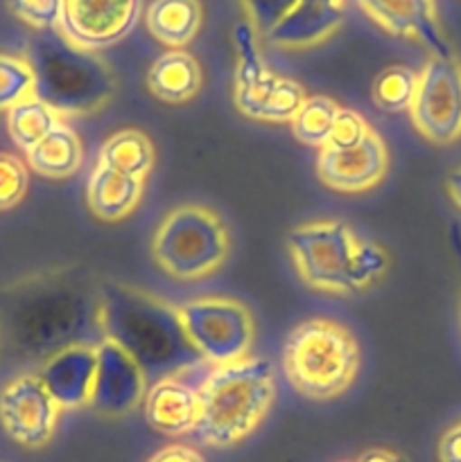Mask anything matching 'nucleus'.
<instances>
[{
  "instance_id": "6",
  "label": "nucleus",
  "mask_w": 461,
  "mask_h": 462,
  "mask_svg": "<svg viewBox=\"0 0 461 462\" xmlns=\"http://www.w3.org/2000/svg\"><path fill=\"white\" fill-rule=\"evenodd\" d=\"M283 368L294 391L306 400H334L355 382L360 346L346 325L307 319L285 337Z\"/></svg>"
},
{
  "instance_id": "24",
  "label": "nucleus",
  "mask_w": 461,
  "mask_h": 462,
  "mask_svg": "<svg viewBox=\"0 0 461 462\" xmlns=\"http://www.w3.org/2000/svg\"><path fill=\"white\" fill-rule=\"evenodd\" d=\"M59 122H61V117H59L43 99L36 97V95L34 97L23 99V102H18L16 106H12L7 111L9 138H12L14 144L21 147L23 152H27V149H32L34 144H39Z\"/></svg>"
},
{
  "instance_id": "29",
  "label": "nucleus",
  "mask_w": 461,
  "mask_h": 462,
  "mask_svg": "<svg viewBox=\"0 0 461 462\" xmlns=\"http://www.w3.org/2000/svg\"><path fill=\"white\" fill-rule=\"evenodd\" d=\"M30 185L27 165L14 153H0V210L18 206Z\"/></svg>"
},
{
  "instance_id": "17",
  "label": "nucleus",
  "mask_w": 461,
  "mask_h": 462,
  "mask_svg": "<svg viewBox=\"0 0 461 462\" xmlns=\"http://www.w3.org/2000/svg\"><path fill=\"white\" fill-rule=\"evenodd\" d=\"M346 7L298 0L296 7L265 36V43L278 50H307L328 41L339 30Z\"/></svg>"
},
{
  "instance_id": "5",
  "label": "nucleus",
  "mask_w": 461,
  "mask_h": 462,
  "mask_svg": "<svg viewBox=\"0 0 461 462\" xmlns=\"http://www.w3.org/2000/svg\"><path fill=\"white\" fill-rule=\"evenodd\" d=\"M34 95L43 99L61 120L102 111L116 95V75L98 57L72 45L59 30H48L32 43Z\"/></svg>"
},
{
  "instance_id": "30",
  "label": "nucleus",
  "mask_w": 461,
  "mask_h": 462,
  "mask_svg": "<svg viewBox=\"0 0 461 462\" xmlns=\"http://www.w3.org/2000/svg\"><path fill=\"white\" fill-rule=\"evenodd\" d=\"M61 7L63 0H9V9L23 23L41 32L57 30Z\"/></svg>"
},
{
  "instance_id": "12",
  "label": "nucleus",
  "mask_w": 461,
  "mask_h": 462,
  "mask_svg": "<svg viewBox=\"0 0 461 462\" xmlns=\"http://www.w3.org/2000/svg\"><path fill=\"white\" fill-rule=\"evenodd\" d=\"M387 170L389 149L382 135L375 131L346 149L325 144L316 158V176L321 183L342 194H360L378 188Z\"/></svg>"
},
{
  "instance_id": "23",
  "label": "nucleus",
  "mask_w": 461,
  "mask_h": 462,
  "mask_svg": "<svg viewBox=\"0 0 461 462\" xmlns=\"http://www.w3.org/2000/svg\"><path fill=\"white\" fill-rule=\"evenodd\" d=\"M98 162L127 176L145 180L156 165V149H154L149 135H145L143 131L122 129L104 140Z\"/></svg>"
},
{
  "instance_id": "20",
  "label": "nucleus",
  "mask_w": 461,
  "mask_h": 462,
  "mask_svg": "<svg viewBox=\"0 0 461 462\" xmlns=\"http://www.w3.org/2000/svg\"><path fill=\"white\" fill-rule=\"evenodd\" d=\"M145 81L158 102L185 104L202 90V66L185 50H167L149 66Z\"/></svg>"
},
{
  "instance_id": "27",
  "label": "nucleus",
  "mask_w": 461,
  "mask_h": 462,
  "mask_svg": "<svg viewBox=\"0 0 461 462\" xmlns=\"http://www.w3.org/2000/svg\"><path fill=\"white\" fill-rule=\"evenodd\" d=\"M416 84H419V72L407 66H389L375 77L371 97H373L375 106H380L382 111H409Z\"/></svg>"
},
{
  "instance_id": "31",
  "label": "nucleus",
  "mask_w": 461,
  "mask_h": 462,
  "mask_svg": "<svg viewBox=\"0 0 461 462\" xmlns=\"http://www.w3.org/2000/svg\"><path fill=\"white\" fill-rule=\"evenodd\" d=\"M244 12H247L249 23L260 36V41L292 12L298 0H242Z\"/></svg>"
},
{
  "instance_id": "19",
  "label": "nucleus",
  "mask_w": 461,
  "mask_h": 462,
  "mask_svg": "<svg viewBox=\"0 0 461 462\" xmlns=\"http://www.w3.org/2000/svg\"><path fill=\"white\" fill-rule=\"evenodd\" d=\"M145 194V180L127 176L107 165H95L86 185V203L102 221H122L138 208Z\"/></svg>"
},
{
  "instance_id": "10",
  "label": "nucleus",
  "mask_w": 461,
  "mask_h": 462,
  "mask_svg": "<svg viewBox=\"0 0 461 462\" xmlns=\"http://www.w3.org/2000/svg\"><path fill=\"white\" fill-rule=\"evenodd\" d=\"M61 406L36 373H21L0 391V424L25 449H41L57 431Z\"/></svg>"
},
{
  "instance_id": "4",
  "label": "nucleus",
  "mask_w": 461,
  "mask_h": 462,
  "mask_svg": "<svg viewBox=\"0 0 461 462\" xmlns=\"http://www.w3.org/2000/svg\"><path fill=\"white\" fill-rule=\"evenodd\" d=\"M296 273L310 289L333 296H355L373 287L389 269L378 244L364 242L337 219L301 224L287 235Z\"/></svg>"
},
{
  "instance_id": "13",
  "label": "nucleus",
  "mask_w": 461,
  "mask_h": 462,
  "mask_svg": "<svg viewBox=\"0 0 461 462\" xmlns=\"http://www.w3.org/2000/svg\"><path fill=\"white\" fill-rule=\"evenodd\" d=\"M147 395V374L138 361L113 338L98 343V377H95L93 404L98 413L120 418L138 409Z\"/></svg>"
},
{
  "instance_id": "35",
  "label": "nucleus",
  "mask_w": 461,
  "mask_h": 462,
  "mask_svg": "<svg viewBox=\"0 0 461 462\" xmlns=\"http://www.w3.org/2000/svg\"><path fill=\"white\" fill-rule=\"evenodd\" d=\"M357 462H407L400 454L391 449H384V447H375V449H366L364 454L357 458Z\"/></svg>"
},
{
  "instance_id": "3",
  "label": "nucleus",
  "mask_w": 461,
  "mask_h": 462,
  "mask_svg": "<svg viewBox=\"0 0 461 462\" xmlns=\"http://www.w3.org/2000/svg\"><path fill=\"white\" fill-rule=\"evenodd\" d=\"M199 442L229 449L251 436L276 400V368L265 356L217 365L197 386Z\"/></svg>"
},
{
  "instance_id": "36",
  "label": "nucleus",
  "mask_w": 461,
  "mask_h": 462,
  "mask_svg": "<svg viewBox=\"0 0 461 462\" xmlns=\"http://www.w3.org/2000/svg\"><path fill=\"white\" fill-rule=\"evenodd\" d=\"M446 188H447V194H450L452 203L461 210V167H456L455 171H450V176H447L446 180Z\"/></svg>"
},
{
  "instance_id": "32",
  "label": "nucleus",
  "mask_w": 461,
  "mask_h": 462,
  "mask_svg": "<svg viewBox=\"0 0 461 462\" xmlns=\"http://www.w3.org/2000/svg\"><path fill=\"white\" fill-rule=\"evenodd\" d=\"M371 131L373 129H371V125L360 116V113L342 106L333 129H330L328 147H337V149L353 147V144H357L360 140H364Z\"/></svg>"
},
{
  "instance_id": "11",
  "label": "nucleus",
  "mask_w": 461,
  "mask_h": 462,
  "mask_svg": "<svg viewBox=\"0 0 461 462\" xmlns=\"http://www.w3.org/2000/svg\"><path fill=\"white\" fill-rule=\"evenodd\" d=\"M143 0H63L57 30L72 45L99 52L134 32Z\"/></svg>"
},
{
  "instance_id": "14",
  "label": "nucleus",
  "mask_w": 461,
  "mask_h": 462,
  "mask_svg": "<svg viewBox=\"0 0 461 462\" xmlns=\"http://www.w3.org/2000/svg\"><path fill=\"white\" fill-rule=\"evenodd\" d=\"M357 5L389 34L419 41L432 57L452 54L438 23L437 0H357Z\"/></svg>"
},
{
  "instance_id": "9",
  "label": "nucleus",
  "mask_w": 461,
  "mask_h": 462,
  "mask_svg": "<svg viewBox=\"0 0 461 462\" xmlns=\"http://www.w3.org/2000/svg\"><path fill=\"white\" fill-rule=\"evenodd\" d=\"M414 129L432 144L461 140V59L429 57L419 72L414 102L409 106Z\"/></svg>"
},
{
  "instance_id": "1",
  "label": "nucleus",
  "mask_w": 461,
  "mask_h": 462,
  "mask_svg": "<svg viewBox=\"0 0 461 462\" xmlns=\"http://www.w3.org/2000/svg\"><path fill=\"white\" fill-rule=\"evenodd\" d=\"M5 338L27 361L43 364L75 343L98 346L104 338L99 320V287L68 269L36 275L14 289L7 302Z\"/></svg>"
},
{
  "instance_id": "25",
  "label": "nucleus",
  "mask_w": 461,
  "mask_h": 462,
  "mask_svg": "<svg viewBox=\"0 0 461 462\" xmlns=\"http://www.w3.org/2000/svg\"><path fill=\"white\" fill-rule=\"evenodd\" d=\"M233 43L238 61H235V75H233V93H242V90L256 88L262 81L269 79L274 72L267 68L265 59H262L260 50V36L251 27V23L242 21L238 23L233 32Z\"/></svg>"
},
{
  "instance_id": "18",
  "label": "nucleus",
  "mask_w": 461,
  "mask_h": 462,
  "mask_svg": "<svg viewBox=\"0 0 461 462\" xmlns=\"http://www.w3.org/2000/svg\"><path fill=\"white\" fill-rule=\"evenodd\" d=\"M307 99L306 88L296 79L271 75L256 88L233 93V102L238 111L249 120L269 122V125H285L292 122L298 108Z\"/></svg>"
},
{
  "instance_id": "21",
  "label": "nucleus",
  "mask_w": 461,
  "mask_h": 462,
  "mask_svg": "<svg viewBox=\"0 0 461 462\" xmlns=\"http://www.w3.org/2000/svg\"><path fill=\"white\" fill-rule=\"evenodd\" d=\"M203 9L199 0H152L145 9V25L158 43L185 50L199 34Z\"/></svg>"
},
{
  "instance_id": "8",
  "label": "nucleus",
  "mask_w": 461,
  "mask_h": 462,
  "mask_svg": "<svg viewBox=\"0 0 461 462\" xmlns=\"http://www.w3.org/2000/svg\"><path fill=\"white\" fill-rule=\"evenodd\" d=\"M176 314L199 359L212 368L244 359L251 352L256 323L240 300L224 296L193 298L176 305Z\"/></svg>"
},
{
  "instance_id": "28",
  "label": "nucleus",
  "mask_w": 461,
  "mask_h": 462,
  "mask_svg": "<svg viewBox=\"0 0 461 462\" xmlns=\"http://www.w3.org/2000/svg\"><path fill=\"white\" fill-rule=\"evenodd\" d=\"M36 77L27 57L0 54V111H9L18 102L34 97Z\"/></svg>"
},
{
  "instance_id": "16",
  "label": "nucleus",
  "mask_w": 461,
  "mask_h": 462,
  "mask_svg": "<svg viewBox=\"0 0 461 462\" xmlns=\"http://www.w3.org/2000/svg\"><path fill=\"white\" fill-rule=\"evenodd\" d=\"M143 411L154 431L170 438L188 436L199 422V393L181 373L167 374L147 388Z\"/></svg>"
},
{
  "instance_id": "2",
  "label": "nucleus",
  "mask_w": 461,
  "mask_h": 462,
  "mask_svg": "<svg viewBox=\"0 0 461 462\" xmlns=\"http://www.w3.org/2000/svg\"><path fill=\"white\" fill-rule=\"evenodd\" d=\"M99 320L104 337L120 343L147 377L183 373L202 361L185 337L176 305L134 284H99Z\"/></svg>"
},
{
  "instance_id": "22",
  "label": "nucleus",
  "mask_w": 461,
  "mask_h": 462,
  "mask_svg": "<svg viewBox=\"0 0 461 462\" xmlns=\"http://www.w3.org/2000/svg\"><path fill=\"white\" fill-rule=\"evenodd\" d=\"M27 167L43 179L63 180L77 174L84 162V147L66 120L59 122L39 144L25 152Z\"/></svg>"
},
{
  "instance_id": "34",
  "label": "nucleus",
  "mask_w": 461,
  "mask_h": 462,
  "mask_svg": "<svg viewBox=\"0 0 461 462\" xmlns=\"http://www.w3.org/2000/svg\"><path fill=\"white\" fill-rule=\"evenodd\" d=\"M438 462H461V422L443 433L438 442Z\"/></svg>"
},
{
  "instance_id": "37",
  "label": "nucleus",
  "mask_w": 461,
  "mask_h": 462,
  "mask_svg": "<svg viewBox=\"0 0 461 462\" xmlns=\"http://www.w3.org/2000/svg\"><path fill=\"white\" fill-rule=\"evenodd\" d=\"M456 293H459V320H461V271H459V287H456Z\"/></svg>"
},
{
  "instance_id": "33",
  "label": "nucleus",
  "mask_w": 461,
  "mask_h": 462,
  "mask_svg": "<svg viewBox=\"0 0 461 462\" xmlns=\"http://www.w3.org/2000/svg\"><path fill=\"white\" fill-rule=\"evenodd\" d=\"M147 462H206V458L194 447L174 442V445H165L156 454L149 456Z\"/></svg>"
},
{
  "instance_id": "15",
  "label": "nucleus",
  "mask_w": 461,
  "mask_h": 462,
  "mask_svg": "<svg viewBox=\"0 0 461 462\" xmlns=\"http://www.w3.org/2000/svg\"><path fill=\"white\" fill-rule=\"evenodd\" d=\"M61 411H80L93 404L98 377V346L75 343L43 361L36 373Z\"/></svg>"
},
{
  "instance_id": "26",
  "label": "nucleus",
  "mask_w": 461,
  "mask_h": 462,
  "mask_svg": "<svg viewBox=\"0 0 461 462\" xmlns=\"http://www.w3.org/2000/svg\"><path fill=\"white\" fill-rule=\"evenodd\" d=\"M339 111H342V106L333 97H325V95L307 97L294 116V120L289 122L294 138L303 144H310V147H325Z\"/></svg>"
},
{
  "instance_id": "7",
  "label": "nucleus",
  "mask_w": 461,
  "mask_h": 462,
  "mask_svg": "<svg viewBox=\"0 0 461 462\" xmlns=\"http://www.w3.org/2000/svg\"><path fill=\"white\" fill-rule=\"evenodd\" d=\"M230 253V235L212 208L179 206L167 212L152 237V257L158 269L181 282L211 278Z\"/></svg>"
}]
</instances>
